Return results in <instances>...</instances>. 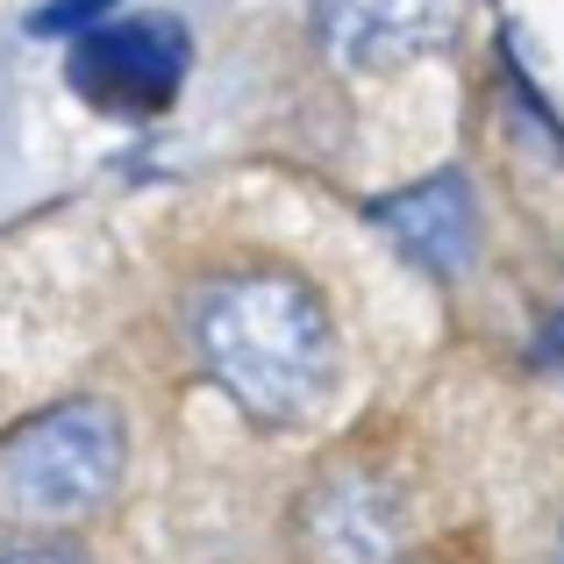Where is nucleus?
Returning a JSON list of instances; mask_svg holds the SVG:
<instances>
[{"label":"nucleus","mask_w":564,"mask_h":564,"mask_svg":"<svg viewBox=\"0 0 564 564\" xmlns=\"http://www.w3.org/2000/svg\"><path fill=\"white\" fill-rule=\"evenodd\" d=\"M193 350L258 429H301L336 393V322L293 272H229L193 301Z\"/></svg>","instance_id":"obj_1"},{"label":"nucleus","mask_w":564,"mask_h":564,"mask_svg":"<svg viewBox=\"0 0 564 564\" xmlns=\"http://www.w3.org/2000/svg\"><path fill=\"white\" fill-rule=\"evenodd\" d=\"M129 429L108 400H57L0 436V522L79 529L122 486Z\"/></svg>","instance_id":"obj_2"},{"label":"nucleus","mask_w":564,"mask_h":564,"mask_svg":"<svg viewBox=\"0 0 564 564\" xmlns=\"http://www.w3.org/2000/svg\"><path fill=\"white\" fill-rule=\"evenodd\" d=\"M180 79H186V29L172 14H122V22H100L72 43V86L94 108L158 115L180 100Z\"/></svg>","instance_id":"obj_3"},{"label":"nucleus","mask_w":564,"mask_h":564,"mask_svg":"<svg viewBox=\"0 0 564 564\" xmlns=\"http://www.w3.org/2000/svg\"><path fill=\"white\" fill-rule=\"evenodd\" d=\"M408 536V500L386 471L336 465L301 500V551L307 564H393Z\"/></svg>","instance_id":"obj_4"},{"label":"nucleus","mask_w":564,"mask_h":564,"mask_svg":"<svg viewBox=\"0 0 564 564\" xmlns=\"http://www.w3.org/2000/svg\"><path fill=\"white\" fill-rule=\"evenodd\" d=\"M457 36V0H322V43L350 72H393Z\"/></svg>","instance_id":"obj_5"},{"label":"nucleus","mask_w":564,"mask_h":564,"mask_svg":"<svg viewBox=\"0 0 564 564\" xmlns=\"http://www.w3.org/2000/svg\"><path fill=\"white\" fill-rule=\"evenodd\" d=\"M365 215H372V229H386L436 279L471 272V258H479V200H471L465 172H436V180H422V186L379 193Z\"/></svg>","instance_id":"obj_6"},{"label":"nucleus","mask_w":564,"mask_h":564,"mask_svg":"<svg viewBox=\"0 0 564 564\" xmlns=\"http://www.w3.org/2000/svg\"><path fill=\"white\" fill-rule=\"evenodd\" d=\"M86 22H115V0H51L29 14V36H86Z\"/></svg>","instance_id":"obj_7"},{"label":"nucleus","mask_w":564,"mask_h":564,"mask_svg":"<svg viewBox=\"0 0 564 564\" xmlns=\"http://www.w3.org/2000/svg\"><path fill=\"white\" fill-rule=\"evenodd\" d=\"M0 564H86V557L65 543H14V551H0Z\"/></svg>","instance_id":"obj_8"},{"label":"nucleus","mask_w":564,"mask_h":564,"mask_svg":"<svg viewBox=\"0 0 564 564\" xmlns=\"http://www.w3.org/2000/svg\"><path fill=\"white\" fill-rule=\"evenodd\" d=\"M536 365H543L551 379H564V307H557L551 322H543V336H536Z\"/></svg>","instance_id":"obj_9"},{"label":"nucleus","mask_w":564,"mask_h":564,"mask_svg":"<svg viewBox=\"0 0 564 564\" xmlns=\"http://www.w3.org/2000/svg\"><path fill=\"white\" fill-rule=\"evenodd\" d=\"M551 564H564V529H557V551H551Z\"/></svg>","instance_id":"obj_10"}]
</instances>
